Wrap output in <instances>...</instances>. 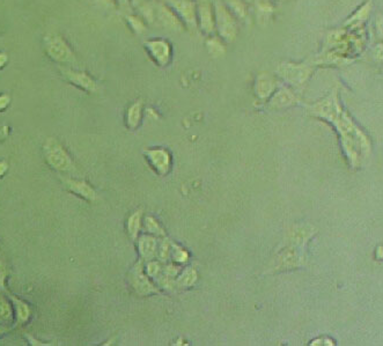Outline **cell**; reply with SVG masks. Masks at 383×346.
Wrapping results in <instances>:
<instances>
[{"mask_svg": "<svg viewBox=\"0 0 383 346\" xmlns=\"http://www.w3.org/2000/svg\"><path fill=\"white\" fill-rule=\"evenodd\" d=\"M147 156L153 168L161 175H164L170 168V156L167 150L164 149H153L148 150Z\"/></svg>", "mask_w": 383, "mask_h": 346, "instance_id": "3957f363", "label": "cell"}, {"mask_svg": "<svg viewBox=\"0 0 383 346\" xmlns=\"http://www.w3.org/2000/svg\"><path fill=\"white\" fill-rule=\"evenodd\" d=\"M140 119V104H133L129 109V115H127V122L130 127H136Z\"/></svg>", "mask_w": 383, "mask_h": 346, "instance_id": "9c48e42d", "label": "cell"}, {"mask_svg": "<svg viewBox=\"0 0 383 346\" xmlns=\"http://www.w3.org/2000/svg\"><path fill=\"white\" fill-rule=\"evenodd\" d=\"M140 216L141 212L133 213L132 216L129 218V223H127V229H129V234L132 238H136L138 234V231L140 229Z\"/></svg>", "mask_w": 383, "mask_h": 346, "instance_id": "ba28073f", "label": "cell"}, {"mask_svg": "<svg viewBox=\"0 0 383 346\" xmlns=\"http://www.w3.org/2000/svg\"><path fill=\"white\" fill-rule=\"evenodd\" d=\"M7 277H9V271H7L5 264L0 261V288L2 289H5Z\"/></svg>", "mask_w": 383, "mask_h": 346, "instance_id": "8fae6325", "label": "cell"}, {"mask_svg": "<svg viewBox=\"0 0 383 346\" xmlns=\"http://www.w3.org/2000/svg\"><path fill=\"white\" fill-rule=\"evenodd\" d=\"M10 299L12 301V306L14 308V313H16L18 324H25L32 315L31 308H29L25 301L16 298L14 295H10Z\"/></svg>", "mask_w": 383, "mask_h": 346, "instance_id": "5b68a950", "label": "cell"}, {"mask_svg": "<svg viewBox=\"0 0 383 346\" xmlns=\"http://www.w3.org/2000/svg\"><path fill=\"white\" fill-rule=\"evenodd\" d=\"M43 152L48 164L56 170L69 171L74 168L72 160L65 148H63L62 145L55 139H49L44 144Z\"/></svg>", "mask_w": 383, "mask_h": 346, "instance_id": "7a4b0ae2", "label": "cell"}, {"mask_svg": "<svg viewBox=\"0 0 383 346\" xmlns=\"http://www.w3.org/2000/svg\"><path fill=\"white\" fill-rule=\"evenodd\" d=\"M155 249H156V243L155 240L151 236H142V238L139 240V251L142 257L145 258H151L155 254Z\"/></svg>", "mask_w": 383, "mask_h": 346, "instance_id": "8992f818", "label": "cell"}, {"mask_svg": "<svg viewBox=\"0 0 383 346\" xmlns=\"http://www.w3.org/2000/svg\"><path fill=\"white\" fill-rule=\"evenodd\" d=\"M195 280H196V273H195L193 270H189L187 272L183 274V277L181 278V280H179V283H182L184 286H187L193 284Z\"/></svg>", "mask_w": 383, "mask_h": 346, "instance_id": "30bf717a", "label": "cell"}, {"mask_svg": "<svg viewBox=\"0 0 383 346\" xmlns=\"http://www.w3.org/2000/svg\"><path fill=\"white\" fill-rule=\"evenodd\" d=\"M313 112L315 115L322 116L323 118L329 119V122L335 124L338 132L340 133L344 150L348 160H350L351 164L358 165L361 157L368 153L370 145L361 131L341 110V108L337 102L336 94H332L328 99L323 100L322 102L315 105L313 108Z\"/></svg>", "mask_w": 383, "mask_h": 346, "instance_id": "6da1fadb", "label": "cell"}, {"mask_svg": "<svg viewBox=\"0 0 383 346\" xmlns=\"http://www.w3.org/2000/svg\"><path fill=\"white\" fill-rule=\"evenodd\" d=\"M13 310L12 304L3 294H0V323L5 324L12 321Z\"/></svg>", "mask_w": 383, "mask_h": 346, "instance_id": "52a82bcc", "label": "cell"}, {"mask_svg": "<svg viewBox=\"0 0 383 346\" xmlns=\"http://www.w3.org/2000/svg\"><path fill=\"white\" fill-rule=\"evenodd\" d=\"M7 169H9V164H7L6 161H0V178L5 175Z\"/></svg>", "mask_w": 383, "mask_h": 346, "instance_id": "5bb4252c", "label": "cell"}, {"mask_svg": "<svg viewBox=\"0 0 383 346\" xmlns=\"http://www.w3.org/2000/svg\"><path fill=\"white\" fill-rule=\"evenodd\" d=\"M66 187L73 194L80 196V197L87 199V201H94L95 199V190L88 183H86L85 181L67 180Z\"/></svg>", "mask_w": 383, "mask_h": 346, "instance_id": "277c9868", "label": "cell"}, {"mask_svg": "<svg viewBox=\"0 0 383 346\" xmlns=\"http://www.w3.org/2000/svg\"><path fill=\"white\" fill-rule=\"evenodd\" d=\"M186 258H187V254L184 250H182V249L181 250H177L175 253V261L184 262V261H186Z\"/></svg>", "mask_w": 383, "mask_h": 346, "instance_id": "4fadbf2b", "label": "cell"}, {"mask_svg": "<svg viewBox=\"0 0 383 346\" xmlns=\"http://www.w3.org/2000/svg\"><path fill=\"white\" fill-rule=\"evenodd\" d=\"M146 228H147V231L152 233H162L159 225H157V223L153 218H147V219H146Z\"/></svg>", "mask_w": 383, "mask_h": 346, "instance_id": "7c38bea8", "label": "cell"}]
</instances>
